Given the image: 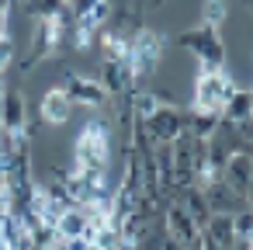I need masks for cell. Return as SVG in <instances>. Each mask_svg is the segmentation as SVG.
Returning a JSON list of instances; mask_svg holds the SVG:
<instances>
[{
  "mask_svg": "<svg viewBox=\"0 0 253 250\" xmlns=\"http://www.w3.org/2000/svg\"><path fill=\"white\" fill-rule=\"evenodd\" d=\"M160 59H163V39L149 28L135 32L132 35V49H128V66H132V77L142 80V77H153L160 70Z\"/></svg>",
  "mask_w": 253,
  "mask_h": 250,
  "instance_id": "obj_4",
  "label": "cell"
},
{
  "mask_svg": "<svg viewBox=\"0 0 253 250\" xmlns=\"http://www.w3.org/2000/svg\"><path fill=\"white\" fill-rule=\"evenodd\" d=\"M139 132H142L149 143H173V139L184 132V115H180L173 104H160L146 122H139Z\"/></svg>",
  "mask_w": 253,
  "mask_h": 250,
  "instance_id": "obj_5",
  "label": "cell"
},
{
  "mask_svg": "<svg viewBox=\"0 0 253 250\" xmlns=\"http://www.w3.org/2000/svg\"><path fill=\"white\" fill-rule=\"evenodd\" d=\"M201 191H205V201H208V208H211V212L236 215L239 208H246V205H250V201H246L239 191H232V188H229L222 177H218V181H211V184H205Z\"/></svg>",
  "mask_w": 253,
  "mask_h": 250,
  "instance_id": "obj_11",
  "label": "cell"
},
{
  "mask_svg": "<svg viewBox=\"0 0 253 250\" xmlns=\"http://www.w3.org/2000/svg\"><path fill=\"white\" fill-rule=\"evenodd\" d=\"M232 229H236V240H253V205L232 215Z\"/></svg>",
  "mask_w": 253,
  "mask_h": 250,
  "instance_id": "obj_17",
  "label": "cell"
},
{
  "mask_svg": "<svg viewBox=\"0 0 253 250\" xmlns=\"http://www.w3.org/2000/svg\"><path fill=\"white\" fill-rule=\"evenodd\" d=\"M218 118H222V115L194 111V108H191V125H187V132H191L198 143H208V139H211V132H215V125H218Z\"/></svg>",
  "mask_w": 253,
  "mask_h": 250,
  "instance_id": "obj_15",
  "label": "cell"
},
{
  "mask_svg": "<svg viewBox=\"0 0 253 250\" xmlns=\"http://www.w3.org/2000/svg\"><path fill=\"white\" fill-rule=\"evenodd\" d=\"M201 250H222V247H215V243H211V240L201 233Z\"/></svg>",
  "mask_w": 253,
  "mask_h": 250,
  "instance_id": "obj_22",
  "label": "cell"
},
{
  "mask_svg": "<svg viewBox=\"0 0 253 250\" xmlns=\"http://www.w3.org/2000/svg\"><path fill=\"white\" fill-rule=\"evenodd\" d=\"M232 91H236V80H232L225 70L198 73L191 108H194V111H211V115H218V111H222V104L229 101V94H232Z\"/></svg>",
  "mask_w": 253,
  "mask_h": 250,
  "instance_id": "obj_3",
  "label": "cell"
},
{
  "mask_svg": "<svg viewBox=\"0 0 253 250\" xmlns=\"http://www.w3.org/2000/svg\"><path fill=\"white\" fill-rule=\"evenodd\" d=\"M250 108H253V91H239V87H236V91L229 94V101L222 104L218 115H222L225 122H243V118H250Z\"/></svg>",
  "mask_w": 253,
  "mask_h": 250,
  "instance_id": "obj_14",
  "label": "cell"
},
{
  "mask_svg": "<svg viewBox=\"0 0 253 250\" xmlns=\"http://www.w3.org/2000/svg\"><path fill=\"white\" fill-rule=\"evenodd\" d=\"M4 87H7V80H4V70H0V94H4Z\"/></svg>",
  "mask_w": 253,
  "mask_h": 250,
  "instance_id": "obj_25",
  "label": "cell"
},
{
  "mask_svg": "<svg viewBox=\"0 0 253 250\" xmlns=\"http://www.w3.org/2000/svg\"><path fill=\"white\" fill-rule=\"evenodd\" d=\"M11 63H14V42H11V35H0V70L7 73Z\"/></svg>",
  "mask_w": 253,
  "mask_h": 250,
  "instance_id": "obj_19",
  "label": "cell"
},
{
  "mask_svg": "<svg viewBox=\"0 0 253 250\" xmlns=\"http://www.w3.org/2000/svg\"><path fill=\"white\" fill-rule=\"evenodd\" d=\"M101 87H104V94L108 98H122V94H132V87H135V77H132V66L128 63H115V59H104V66H101Z\"/></svg>",
  "mask_w": 253,
  "mask_h": 250,
  "instance_id": "obj_10",
  "label": "cell"
},
{
  "mask_svg": "<svg viewBox=\"0 0 253 250\" xmlns=\"http://www.w3.org/2000/svg\"><path fill=\"white\" fill-rule=\"evenodd\" d=\"M0 125L11 132H28V98L21 87H4L0 94Z\"/></svg>",
  "mask_w": 253,
  "mask_h": 250,
  "instance_id": "obj_6",
  "label": "cell"
},
{
  "mask_svg": "<svg viewBox=\"0 0 253 250\" xmlns=\"http://www.w3.org/2000/svg\"><path fill=\"white\" fill-rule=\"evenodd\" d=\"M70 4L66 0H32V11L39 14V18H56L59 11H66Z\"/></svg>",
  "mask_w": 253,
  "mask_h": 250,
  "instance_id": "obj_18",
  "label": "cell"
},
{
  "mask_svg": "<svg viewBox=\"0 0 253 250\" xmlns=\"http://www.w3.org/2000/svg\"><path fill=\"white\" fill-rule=\"evenodd\" d=\"M246 201L253 205V181H250V188H246Z\"/></svg>",
  "mask_w": 253,
  "mask_h": 250,
  "instance_id": "obj_24",
  "label": "cell"
},
{
  "mask_svg": "<svg viewBox=\"0 0 253 250\" xmlns=\"http://www.w3.org/2000/svg\"><path fill=\"white\" fill-rule=\"evenodd\" d=\"M73 111H77V104L66 98L63 87H49V91L42 94V104H39V118H42V125L59 129V125H66V122L73 118Z\"/></svg>",
  "mask_w": 253,
  "mask_h": 250,
  "instance_id": "obj_8",
  "label": "cell"
},
{
  "mask_svg": "<svg viewBox=\"0 0 253 250\" xmlns=\"http://www.w3.org/2000/svg\"><path fill=\"white\" fill-rule=\"evenodd\" d=\"M232 250H253V247H250L246 240H236V247H232Z\"/></svg>",
  "mask_w": 253,
  "mask_h": 250,
  "instance_id": "obj_23",
  "label": "cell"
},
{
  "mask_svg": "<svg viewBox=\"0 0 253 250\" xmlns=\"http://www.w3.org/2000/svg\"><path fill=\"white\" fill-rule=\"evenodd\" d=\"M163 229H167L170 236H177L180 243H187V247L201 236V226H198V222H194L177 201H170V205L163 208Z\"/></svg>",
  "mask_w": 253,
  "mask_h": 250,
  "instance_id": "obj_12",
  "label": "cell"
},
{
  "mask_svg": "<svg viewBox=\"0 0 253 250\" xmlns=\"http://www.w3.org/2000/svg\"><path fill=\"white\" fill-rule=\"evenodd\" d=\"M201 14H205V25H208V28H218V25L229 18V0H205Z\"/></svg>",
  "mask_w": 253,
  "mask_h": 250,
  "instance_id": "obj_16",
  "label": "cell"
},
{
  "mask_svg": "<svg viewBox=\"0 0 253 250\" xmlns=\"http://www.w3.org/2000/svg\"><path fill=\"white\" fill-rule=\"evenodd\" d=\"M180 49H187L198 59V73H211V70H225V42L218 35V28H191L180 35Z\"/></svg>",
  "mask_w": 253,
  "mask_h": 250,
  "instance_id": "obj_2",
  "label": "cell"
},
{
  "mask_svg": "<svg viewBox=\"0 0 253 250\" xmlns=\"http://www.w3.org/2000/svg\"><path fill=\"white\" fill-rule=\"evenodd\" d=\"M49 250H63V247H59V243H56V247H49Z\"/></svg>",
  "mask_w": 253,
  "mask_h": 250,
  "instance_id": "obj_26",
  "label": "cell"
},
{
  "mask_svg": "<svg viewBox=\"0 0 253 250\" xmlns=\"http://www.w3.org/2000/svg\"><path fill=\"white\" fill-rule=\"evenodd\" d=\"M7 215H11V201H7V195H0V226H4Z\"/></svg>",
  "mask_w": 253,
  "mask_h": 250,
  "instance_id": "obj_21",
  "label": "cell"
},
{
  "mask_svg": "<svg viewBox=\"0 0 253 250\" xmlns=\"http://www.w3.org/2000/svg\"><path fill=\"white\" fill-rule=\"evenodd\" d=\"M63 91H66V98H70L73 104H84V108H104V104H108V94H104L101 80H94V77L66 73Z\"/></svg>",
  "mask_w": 253,
  "mask_h": 250,
  "instance_id": "obj_7",
  "label": "cell"
},
{
  "mask_svg": "<svg viewBox=\"0 0 253 250\" xmlns=\"http://www.w3.org/2000/svg\"><path fill=\"white\" fill-rule=\"evenodd\" d=\"M111 163V129L104 122H87L73 143V167L77 170H108Z\"/></svg>",
  "mask_w": 253,
  "mask_h": 250,
  "instance_id": "obj_1",
  "label": "cell"
},
{
  "mask_svg": "<svg viewBox=\"0 0 253 250\" xmlns=\"http://www.w3.org/2000/svg\"><path fill=\"white\" fill-rule=\"evenodd\" d=\"M215 247H222V250H232L236 247V229H232V215H225V212H211V219L205 222V229H201Z\"/></svg>",
  "mask_w": 253,
  "mask_h": 250,
  "instance_id": "obj_13",
  "label": "cell"
},
{
  "mask_svg": "<svg viewBox=\"0 0 253 250\" xmlns=\"http://www.w3.org/2000/svg\"><path fill=\"white\" fill-rule=\"evenodd\" d=\"M222 181H225L232 191H239V195L246 198V188H250V181H253V150L232 153V156L225 160V167H222Z\"/></svg>",
  "mask_w": 253,
  "mask_h": 250,
  "instance_id": "obj_9",
  "label": "cell"
},
{
  "mask_svg": "<svg viewBox=\"0 0 253 250\" xmlns=\"http://www.w3.org/2000/svg\"><path fill=\"white\" fill-rule=\"evenodd\" d=\"M66 4H70V0H66Z\"/></svg>",
  "mask_w": 253,
  "mask_h": 250,
  "instance_id": "obj_28",
  "label": "cell"
},
{
  "mask_svg": "<svg viewBox=\"0 0 253 250\" xmlns=\"http://www.w3.org/2000/svg\"><path fill=\"white\" fill-rule=\"evenodd\" d=\"M11 4H14V0H11Z\"/></svg>",
  "mask_w": 253,
  "mask_h": 250,
  "instance_id": "obj_29",
  "label": "cell"
},
{
  "mask_svg": "<svg viewBox=\"0 0 253 250\" xmlns=\"http://www.w3.org/2000/svg\"><path fill=\"white\" fill-rule=\"evenodd\" d=\"M7 18H11V0H0V35H7Z\"/></svg>",
  "mask_w": 253,
  "mask_h": 250,
  "instance_id": "obj_20",
  "label": "cell"
},
{
  "mask_svg": "<svg viewBox=\"0 0 253 250\" xmlns=\"http://www.w3.org/2000/svg\"><path fill=\"white\" fill-rule=\"evenodd\" d=\"M250 118H253V108H250Z\"/></svg>",
  "mask_w": 253,
  "mask_h": 250,
  "instance_id": "obj_27",
  "label": "cell"
}]
</instances>
